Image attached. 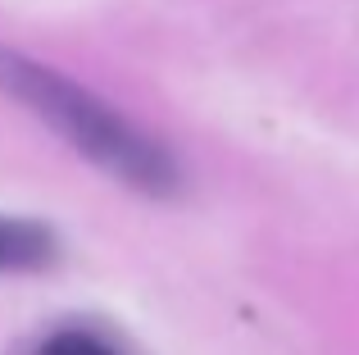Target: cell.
I'll return each instance as SVG.
<instances>
[{"label":"cell","instance_id":"cell-1","mask_svg":"<svg viewBox=\"0 0 359 355\" xmlns=\"http://www.w3.org/2000/svg\"><path fill=\"white\" fill-rule=\"evenodd\" d=\"M0 91L27 105L41 123H50L69 146H78L96 169L114 173L132 192L173 196L182 187L177 160L164 142L141 133L132 119H123L114 105L91 96L87 87L69 82L64 73L46 69L36 60H23L18 51H0Z\"/></svg>","mask_w":359,"mask_h":355},{"label":"cell","instance_id":"cell-2","mask_svg":"<svg viewBox=\"0 0 359 355\" xmlns=\"http://www.w3.org/2000/svg\"><path fill=\"white\" fill-rule=\"evenodd\" d=\"M60 260V232L41 219L0 214V274L18 269H50Z\"/></svg>","mask_w":359,"mask_h":355},{"label":"cell","instance_id":"cell-3","mask_svg":"<svg viewBox=\"0 0 359 355\" xmlns=\"http://www.w3.org/2000/svg\"><path fill=\"white\" fill-rule=\"evenodd\" d=\"M36 355H118V351L87 328H64V333H50Z\"/></svg>","mask_w":359,"mask_h":355}]
</instances>
